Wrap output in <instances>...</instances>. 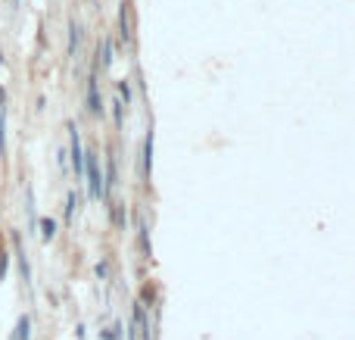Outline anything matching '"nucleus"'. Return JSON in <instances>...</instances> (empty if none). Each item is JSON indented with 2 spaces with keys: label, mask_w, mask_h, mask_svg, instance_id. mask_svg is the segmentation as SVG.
<instances>
[{
  "label": "nucleus",
  "mask_w": 355,
  "mask_h": 340,
  "mask_svg": "<svg viewBox=\"0 0 355 340\" xmlns=\"http://www.w3.org/2000/svg\"><path fill=\"white\" fill-rule=\"evenodd\" d=\"M25 337H28V319L19 321V340H25Z\"/></svg>",
  "instance_id": "obj_5"
},
{
  "label": "nucleus",
  "mask_w": 355,
  "mask_h": 340,
  "mask_svg": "<svg viewBox=\"0 0 355 340\" xmlns=\"http://www.w3.org/2000/svg\"><path fill=\"white\" fill-rule=\"evenodd\" d=\"M69 53H72V57L78 53V26H75V22H72V41H69Z\"/></svg>",
  "instance_id": "obj_3"
},
{
  "label": "nucleus",
  "mask_w": 355,
  "mask_h": 340,
  "mask_svg": "<svg viewBox=\"0 0 355 340\" xmlns=\"http://www.w3.org/2000/svg\"><path fill=\"white\" fill-rule=\"evenodd\" d=\"M87 175H91V194H100V172H97V159L87 153Z\"/></svg>",
  "instance_id": "obj_2"
},
{
  "label": "nucleus",
  "mask_w": 355,
  "mask_h": 340,
  "mask_svg": "<svg viewBox=\"0 0 355 340\" xmlns=\"http://www.w3.org/2000/svg\"><path fill=\"white\" fill-rule=\"evenodd\" d=\"M41 225H44V238H53V231H56V225H53V222H50V219H44Z\"/></svg>",
  "instance_id": "obj_4"
},
{
  "label": "nucleus",
  "mask_w": 355,
  "mask_h": 340,
  "mask_svg": "<svg viewBox=\"0 0 355 340\" xmlns=\"http://www.w3.org/2000/svg\"><path fill=\"white\" fill-rule=\"evenodd\" d=\"M69 141H72V163H75V175H81L84 172V150H81V138H78V128L69 125Z\"/></svg>",
  "instance_id": "obj_1"
}]
</instances>
